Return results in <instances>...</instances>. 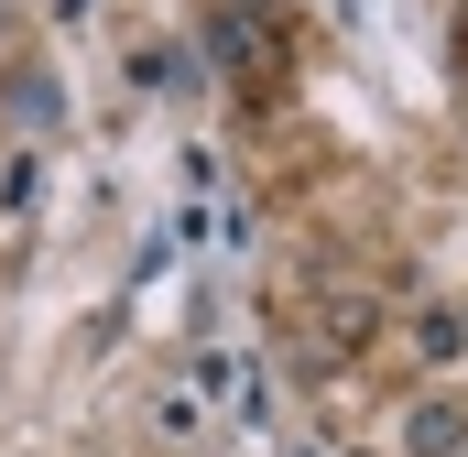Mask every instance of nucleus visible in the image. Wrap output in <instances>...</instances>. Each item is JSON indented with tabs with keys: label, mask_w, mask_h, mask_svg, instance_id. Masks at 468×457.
<instances>
[{
	"label": "nucleus",
	"mask_w": 468,
	"mask_h": 457,
	"mask_svg": "<svg viewBox=\"0 0 468 457\" xmlns=\"http://www.w3.org/2000/svg\"><path fill=\"white\" fill-rule=\"evenodd\" d=\"M414 338H425V359H458L468 327H458V316H414Z\"/></svg>",
	"instance_id": "7ed1b4c3"
},
{
	"label": "nucleus",
	"mask_w": 468,
	"mask_h": 457,
	"mask_svg": "<svg viewBox=\"0 0 468 457\" xmlns=\"http://www.w3.org/2000/svg\"><path fill=\"white\" fill-rule=\"evenodd\" d=\"M207 55H218V77H229L239 99H283V77H294L283 0H207Z\"/></svg>",
	"instance_id": "f257e3e1"
},
{
	"label": "nucleus",
	"mask_w": 468,
	"mask_h": 457,
	"mask_svg": "<svg viewBox=\"0 0 468 457\" xmlns=\"http://www.w3.org/2000/svg\"><path fill=\"white\" fill-rule=\"evenodd\" d=\"M403 457H468V403H447V392L414 403L403 414Z\"/></svg>",
	"instance_id": "f03ea898"
}]
</instances>
